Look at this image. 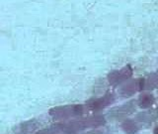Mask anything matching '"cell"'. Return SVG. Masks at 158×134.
<instances>
[{
  "label": "cell",
  "mask_w": 158,
  "mask_h": 134,
  "mask_svg": "<svg viewBox=\"0 0 158 134\" xmlns=\"http://www.w3.org/2000/svg\"><path fill=\"white\" fill-rule=\"evenodd\" d=\"M106 122L105 117L103 116H90L80 119H75L68 123L62 124V132L66 134H74L86 130L89 128H96L104 125Z\"/></svg>",
  "instance_id": "6da1fadb"
},
{
  "label": "cell",
  "mask_w": 158,
  "mask_h": 134,
  "mask_svg": "<svg viewBox=\"0 0 158 134\" xmlns=\"http://www.w3.org/2000/svg\"><path fill=\"white\" fill-rule=\"evenodd\" d=\"M85 107L79 104H72V105H64V106H57L51 109L49 115L53 119H67L80 116L85 112Z\"/></svg>",
  "instance_id": "7a4b0ae2"
},
{
  "label": "cell",
  "mask_w": 158,
  "mask_h": 134,
  "mask_svg": "<svg viewBox=\"0 0 158 134\" xmlns=\"http://www.w3.org/2000/svg\"><path fill=\"white\" fill-rule=\"evenodd\" d=\"M115 100V96L113 93L108 92L104 96L94 98L86 102L85 108L88 111H98L101 110L103 108H106L107 106L111 105V104Z\"/></svg>",
  "instance_id": "3957f363"
},
{
  "label": "cell",
  "mask_w": 158,
  "mask_h": 134,
  "mask_svg": "<svg viewBox=\"0 0 158 134\" xmlns=\"http://www.w3.org/2000/svg\"><path fill=\"white\" fill-rule=\"evenodd\" d=\"M131 74H132L131 68L130 66H127L121 69H117V71L110 73L108 76V79L111 84L117 86V84H120L123 82L127 81L128 78L131 77Z\"/></svg>",
  "instance_id": "277c9868"
},
{
  "label": "cell",
  "mask_w": 158,
  "mask_h": 134,
  "mask_svg": "<svg viewBox=\"0 0 158 134\" xmlns=\"http://www.w3.org/2000/svg\"><path fill=\"white\" fill-rule=\"evenodd\" d=\"M135 109V103H133V101H131L127 104H123V105L112 109V110L109 112V117L111 119H121V118L130 115L131 113L133 112Z\"/></svg>",
  "instance_id": "5b68a950"
},
{
  "label": "cell",
  "mask_w": 158,
  "mask_h": 134,
  "mask_svg": "<svg viewBox=\"0 0 158 134\" xmlns=\"http://www.w3.org/2000/svg\"><path fill=\"white\" fill-rule=\"evenodd\" d=\"M143 87H144V81L142 78H137L122 87L120 89V93L122 96H130L141 89Z\"/></svg>",
  "instance_id": "8992f818"
},
{
  "label": "cell",
  "mask_w": 158,
  "mask_h": 134,
  "mask_svg": "<svg viewBox=\"0 0 158 134\" xmlns=\"http://www.w3.org/2000/svg\"><path fill=\"white\" fill-rule=\"evenodd\" d=\"M39 126V122L37 120H31L23 123L22 125H19L17 128L18 134H30L31 132H34Z\"/></svg>",
  "instance_id": "52a82bcc"
},
{
  "label": "cell",
  "mask_w": 158,
  "mask_h": 134,
  "mask_svg": "<svg viewBox=\"0 0 158 134\" xmlns=\"http://www.w3.org/2000/svg\"><path fill=\"white\" fill-rule=\"evenodd\" d=\"M155 102L154 96L150 93H143L138 98V104L141 108H148Z\"/></svg>",
  "instance_id": "ba28073f"
},
{
  "label": "cell",
  "mask_w": 158,
  "mask_h": 134,
  "mask_svg": "<svg viewBox=\"0 0 158 134\" xmlns=\"http://www.w3.org/2000/svg\"><path fill=\"white\" fill-rule=\"evenodd\" d=\"M62 132V124H56V125H52L48 128L43 129L37 134H58Z\"/></svg>",
  "instance_id": "9c48e42d"
},
{
  "label": "cell",
  "mask_w": 158,
  "mask_h": 134,
  "mask_svg": "<svg viewBox=\"0 0 158 134\" xmlns=\"http://www.w3.org/2000/svg\"><path fill=\"white\" fill-rule=\"evenodd\" d=\"M123 129L127 133H135L138 130V126L135 122L131 120H127L123 123Z\"/></svg>",
  "instance_id": "30bf717a"
},
{
  "label": "cell",
  "mask_w": 158,
  "mask_h": 134,
  "mask_svg": "<svg viewBox=\"0 0 158 134\" xmlns=\"http://www.w3.org/2000/svg\"><path fill=\"white\" fill-rule=\"evenodd\" d=\"M158 86V72L153 74L146 81H144V87H155Z\"/></svg>",
  "instance_id": "8fae6325"
},
{
  "label": "cell",
  "mask_w": 158,
  "mask_h": 134,
  "mask_svg": "<svg viewBox=\"0 0 158 134\" xmlns=\"http://www.w3.org/2000/svg\"><path fill=\"white\" fill-rule=\"evenodd\" d=\"M84 134H102L100 131H94V132H88V133H84Z\"/></svg>",
  "instance_id": "7c38bea8"
},
{
  "label": "cell",
  "mask_w": 158,
  "mask_h": 134,
  "mask_svg": "<svg viewBox=\"0 0 158 134\" xmlns=\"http://www.w3.org/2000/svg\"><path fill=\"white\" fill-rule=\"evenodd\" d=\"M153 134H158V125L154 128V130H153Z\"/></svg>",
  "instance_id": "4fadbf2b"
}]
</instances>
